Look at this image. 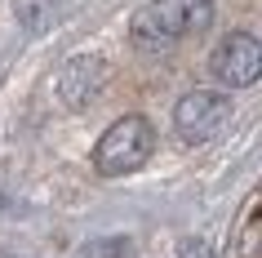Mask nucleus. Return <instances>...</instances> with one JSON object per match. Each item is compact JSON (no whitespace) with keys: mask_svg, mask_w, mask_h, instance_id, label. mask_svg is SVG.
<instances>
[{"mask_svg":"<svg viewBox=\"0 0 262 258\" xmlns=\"http://www.w3.org/2000/svg\"><path fill=\"white\" fill-rule=\"evenodd\" d=\"M213 23V0H147L134 14V41L147 49L178 45Z\"/></svg>","mask_w":262,"mask_h":258,"instance_id":"1","label":"nucleus"},{"mask_svg":"<svg viewBox=\"0 0 262 258\" xmlns=\"http://www.w3.org/2000/svg\"><path fill=\"white\" fill-rule=\"evenodd\" d=\"M156 151V125L147 116H120L94 147V169L107 178H124L142 169Z\"/></svg>","mask_w":262,"mask_h":258,"instance_id":"2","label":"nucleus"},{"mask_svg":"<svg viewBox=\"0 0 262 258\" xmlns=\"http://www.w3.org/2000/svg\"><path fill=\"white\" fill-rule=\"evenodd\" d=\"M209 67L227 89H245V85L262 81V41L249 36V31H231L209 54Z\"/></svg>","mask_w":262,"mask_h":258,"instance_id":"3","label":"nucleus"},{"mask_svg":"<svg viewBox=\"0 0 262 258\" xmlns=\"http://www.w3.org/2000/svg\"><path fill=\"white\" fill-rule=\"evenodd\" d=\"M227 121H231V103L213 89H191L173 107V129L182 143H209Z\"/></svg>","mask_w":262,"mask_h":258,"instance_id":"4","label":"nucleus"},{"mask_svg":"<svg viewBox=\"0 0 262 258\" xmlns=\"http://www.w3.org/2000/svg\"><path fill=\"white\" fill-rule=\"evenodd\" d=\"M102 85H107V67H102V58L94 54H76L62 63V71H58V98H62V107H89L98 94H102Z\"/></svg>","mask_w":262,"mask_h":258,"instance_id":"5","label":"nucleus"},{"mask_svg":"<svg viewBox=\"0 0 262 258\" xmlns=\"http://www.w3.org/2000/svg\"><path fill=\"white\" fill-rule=\"evenodd\" d=\"M58 14V0H18V23L31 31H45Z\"/></svg>","mask_w":262,"mask_h":258,"instance_id":"6","label":"nucleus"},{"mask_svg":"<svg viewBox=\"0 0 262 258\" xmlns=\"http://www.w3.org/2000/svg\"><path fill=\"white\" fill-rule=\"evenodd\" d=\"M240 258H262V218H253L240 241Z\"/></svg>","mask_w":262,"mask_h":258,"instance_id":"7","label":"nucleus"},{"mask_svg":"<svg viewBox=\"0 0 262 258\" xmlns=\"http://www.w3.org/2000/svg\"><path fill=\"white\" fill-rule=\"evenodd\" d=\"M84 258H129V245L111 236V241H98V245H89V249H84Z\"/></svg>","mask_w":262,"mask_h":258,"instance_id":"8","label":"nucleus"},{"mask_svg":"<svg viewBox=\"0 0 262 258\" xmlns=\"http://www.w3.org/2000/svg\"><path fill=\"white\" fill-rule=\"evenodd\" d=\"M178 258H213V249H209L205 241H182L178 245Z\"/></svg>","mask_w":262,"mask_h":258,"instance_id":"9","label":"nucleus"}]
</instances>
